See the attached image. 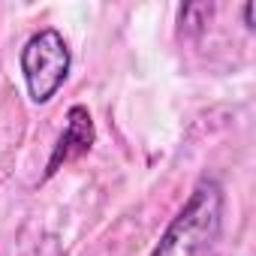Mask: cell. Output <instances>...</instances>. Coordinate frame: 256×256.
Instances as JSON below:
<instances>
[{"instance_id": "obj_1", "label": "cell", "mask_w": 256, "mask_h": 256, "mask_svg": "<svg viewBox=\"0 0 256 256\" xmlns=\"http://www.w3.org/2000/svg\"><path fill=\"white\" fill-rule=\"evenodd\" d=\"M223 229V187L214 178L196 184L184 208L166 226L151 256H208Z\"/></svg>"}, {"instance_id": "obj_2", "label": "cell", "mask_w": 256, "mask_h": 256, "mask_svg": "<svg viewBox=\"0 0 256 256\" xmlns=\"http://www.w3.org/2000/svg\"><path fill=\"white\" fill-rule=\"evenodd\" d=\"M70 64H72L70 46L54 28H46V30L34 34L24 42L22 72H24V82H28V94L36 106L48 102L60 90V84L70 76Z\"/></svg>"}, {"instance_id": "obj_3", "label": "cell", "mask_w": 256, "mask_h": 256, "mask_svg": "<svg viewBox=\"0 0 256 256\" xmlns=\"http://www.w3.org/2000/svg\"><path fill=\"white\" fill-rule=\"evenodd\" d=\"M94 139H96V130H94V120H90V112L84 106H72L66 112V130L60 133L52 157H48V166H46V178H52L60 166L84 157L90 148H94Z\"/></svg>"}, {"instance_id": "obj_4", "label": "cell", "mask_w": 256, "mask_h": 256, "mask_svg": "<svg viewBox=\"0 0 256 256\" xmlns=\"http://www.w3.org/2000/svg\"><path fill=\"white\" fill-rule=\"evenodd\" d=\"M244 24L253 30V4H247V6H244Z\"/></svg>"}]
</instances>
